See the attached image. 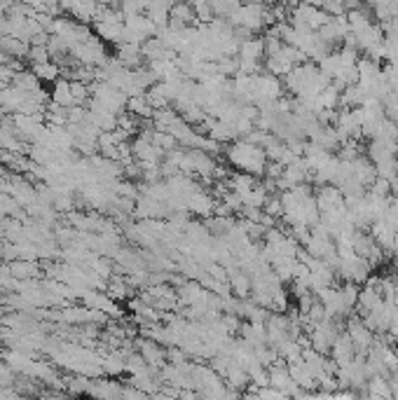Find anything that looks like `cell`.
<instances>
[{
	"instance_id": "6da1fadb",
	"label": "cell",
	"mask_w": 398,
	"mask_h": 400,
	"mask_svg": "<svg viewBox=\"0 0 398 400\" xmlns=\"http://www.w3.org/2000/svg\"><path fill=\"white\" fill-rule=\"evenodd\" d=\"M225 157H227V164L237 171H244V174H251V176H265L267 171V164H269V157L262 146L258 143H251L247 139H237L232 141L230 146L225 148Z\"/></svg>"
},
{
	"instance_id": "7a4b0ae2",
	"label": "cell",
	"mask_w": 398,
	"mask_h": 400,
	"mask_svg": "<svg viewBox=\"0 0 398 400\" xmlns=\"http://www.w3.org/2000/svg\"><path fill=\"white\" fill-rule=\"evenodd\" d=\"M330 84V78L321 71L319 66L304 61L298 64L293 68V71L284 78V87L289 89L295 99H312V96H319L321 91Z\"/></svg>"
},
{
	"instance_id": "3957f363",
	"label": "cell",
	"mask_w": 398,
	"mask_h": 400,
	"mask_svg": "<svg viewBox=\"0 0 398 400\" xmlns=\"http://www.w3.org/2000/svg\"><path fill=\"white\" fill-rule=\"evenodd\" d=\"M237 31H244L253 36V33H260L265 31L267 26H274V12H272V5H265V3H256V0H247V3H239V7L230 14V19Z\"/></svg>"
},
{
	"instance_id": "277c9868",
	"label": "cell",
	"mask_w": 398,
	"mask_h": 400,
	"mask_svg": "<svg viewBox=\"0 0 398 400\" xmlns=\"http://www.w3.org/2000/svg\"><path fill=\"white\" fill-rule=\"evenodd\" d=\"M335 274L344 279V281H352V284H366L368 276H370V260L361 258L359 253L354 251H337V260H335Z\"/></svg>"
},
{
	"instance_id": "5b68a950",
	"label": "cell",
	"mask_w": 398,
	"mask_h": 400,
	"mask_svg": "<svg viewBox=\"0 0 398 400\" xmlns=\"http://www.w3.org/2000/svg\"><path fill=\"white\" fill-rule=\"evenodd\" d=\"M284 91H286V87H284L282 78H277V75L267 73V71L253 73V99H251L253 106H258V108L272 106L274 101L284 96Z\"/></svg>"
},
{
	"instance_id": "8992f818",
	"label": "cell",
	"mask_w": 398,
	"mask_h": 400,
	"mask_svg": "<svg viewBox=\"0 0 398 400\" xmlns=\"http://www.w3.org/2000/svg\"><path fill=\"white\" fill-rule=\"evenodd\" d=\"M307 61V56H304L298 47H293V45H282V49H277L274 54H267L265 56V61H262V66H265V71L267 73H272L277 75V78H286L291 71L298 64H304Z\"/></svg>"
},
{
	"instance_id": "52a82bcc",
	"label": "cell",
	"mask_w": 398,
	"mask_h": 400,
	"mask_svg": "<svg viewBox=\"0 0 398 400\" xmlns=\"http://www.w3.org/2000/svg\"><path fill=\"white\" fill-rule=\"evenodd\" d=\"M328 19H330V14L324 7L309 5V3H298L295 7H291V14H289L291 26L302 29V31H319Z\"/></svg>"
},
{
	"instance_id": "ba28073f",
	"label": "cell",
	"mask_w": 398,
	"mask_h": 400,
	"mask_svg": "<svg viewBox=\"0 0 398 400\" xmlns=\"http://www.w3.org/2000/svg\"><path fill=\"white\" fill-rule=\"evenodd\" d=\"M237 61H239V73H258V68L265 61V42H262V38H244L239 42Z\"/></svg>"
},
{
	"instance_id": "9c48e42d",
	"label": "cell",
	"mask_w": 398,
	"mask_h": 400,
	"mask_svg": "<svg viewBox=\"0 0 398 400\" xmlns=\"http://www.w3.org/2000/svg\"><path fill=\"white\" fill-rule=\"evenodd\" d=\"M157 33V26L152 24V19L148 14H131L124 16V31H122V42H146L148 38H152ZM120 45V42H117Z\"/></svg>"
},
{
	"instance_id": "30bf717a",
	"label": "cell",
	"mask_w": 398,
	"mask_h": 400,
	"mask_svg": "<svg viewBox=\"0 0 398 400\" xmlns=\"http://www.w3.org/2000/svg\"><path fill=\"white\" fill-rule=\"evenodd\" d=\"M347 333H349L354 346H357V354H368V349L375 342V333L366 326V321L361 316H352L347 321Z\"/></svg>"
},
{
	"instance_id": "8fae6325",
	"label": "cell",
	"mask_w": 398,
	"mask_h": 400,
	"mask_svg": "<svg viewBox=\"0 0 398 400\" xmlns=\"http://www.w3.org/2000/svg\"><path fill=\"white\" fill-rule=\"evenodd\" d=\"M319 36L324 38L330 47L340 45L344 38L349 36V21H347V14H333L330 19L319 29Z\"/></svg>"
},
{
	"instance_id": "7c38bea8",
	"label": "cell",
	"mask_w": 398,
	"mask_h": 400,
	"mask_svg": "<svg viewBox=\"0 0 398 400\" xmlns=\"http://www.w3.org/2000/svg\"><path fill=\"white\" fill-rule=\"evenodd\" d=\"M185 211L192 216L199 218H211L216 214V199L204 190V187H194V192L188 197V204H185Z\"/></svg>"
},
{
	"instance_id": "4fadbf2b",
	"label": "cell",
	"mask_w": 398,
	"mask_h": 400,
	"mask_svg": "<svg viewBox=\"0 0 398 400\" xmlns=\"http://www.w3.org/2000/svg\"><path fill=\"white\" fill-rule=\"evenodd\" d=\"M330 359H333V363L337 365V368H342V365H349L352 361H354V356H357V346H354V342H352V337H349V333H340L335 337V342H333V346H330Z\"/></svg>"
},
{
	"instance_id": "5bb4252c",
	"label": "cell",
	"mask_w": 398,
	"mask_h": 400,
	"mask_svg": "<svg viewBox=\"0 0 398 400\" xmlns=\"http://www.w3.org/2000/svg\"><path fill=\"white\" fill-rule=\"evenodd\" d=\"M317 206H319V214L321 211H330V209H337V206H344V194L337 190L333 183H326L321 185L317 190Z\"/></svg>"
},
{
	"instance_id": "9a60e30c",
	"label": "cell",
	"mask_w": 398,
	"mask_h": 400,
	"mask_svg": "<svg viewBox=\"0 0 398 400\" xmlns=\"http://www.w3.org/2000/svg\"><path fill=\"white\" fill-rule=\"evenodd\" d=\"M169 24L176 29H188L194 24V10L190 5V0H179V3L171 5L169 10Z\"/></svg>"
},
{
	"instance_id": "2e32d148",
	"label": "cell",
	"mask_w": 398,
	"mask_h": 400,
	"mask_svg": "<svg viewBox=\"0 0 398 400\" xmlns=\"http://www.w3.org/2000/svg\"><path fill=\"white\" fill-rule=\"evenodd\" d=\"M117 47V61H120L122 66L126 68H139L143 66V54H141V45H136V42H120Z\"/></svg>"
},
{
	"instance_id": "e0dca14e",
	"label": "cell",
	"mask_w": 398,
	"mask_h": 400,
	"mask_svg": "<svg viewBox=\"0 0 398 400\" xmlns=\"http://www.w3.org/2000/svg\"><path fill=\"white\" fill-rule=\"evenodd\" d=\"M286 365H289L291 377H293V381H295V384H298L300 389L312 391V389H317V386H319L317 377L307 370V365L302 363V359H300V361H293V363H286Z\"/></svg>"
},
{
	"instance_id": "ac0fdd59",
	"label": "cell",
	"mask_w": 398,
	"mask_h": 400,
	"mask_svg": "<svg viewBox=\"0 0 398 400\" xmlns=\"http://www.w3.org/2000/svg\"><path fill=\"white\" fill-rule=\"evenodd\" d=\"M52 104H59V106H64V108L78 106V104H75L73 89H71V80L59 78L56 82H52Z\"/></svg>"
},
{
	"instance_id": "d6986e66",
	"label": "cell",
	"mask_w": 398,
	"mask_h": 400,
	"mask_svg": "<svg viewBox=\"0 0 398 400\" xmlns=\"http://www.w3.org/2000/svg\"><path fill=\"white\" fill-rule=\"evenodd\" d=\"M366 394L372 396V398H389L394 396L392 394V384H389V377L384 374H372L366 381Z\"/></svg>"
},
{
	"instance_id": "ffe728a7",
	"label": "cell",
	"mask_w": 398,
	"mask_h": 400,
	"mask_svg": "<svg viewBox=\"0 0 398 400\" xmlns=\"http://www.w3.org/2000/svg\"><path fill=\"white\" fill-rule=\"evenodd\" d=\"M31 71L38 75L40 82H56L61 78V66H59V61H54V59H49L45 64H33Z\"/></svg>"
},
{
	"instance_id": "44dd1931",
	"label": "cell",
	"mask_w": 398,
	"mask_h": 400,
	"mask_svg": "<svg viewBox=\"0 0 398 400\" xmlns=\"http://www.w3.org/2000/svg\"><path fill=\"white\" fill-rule=\"evenodd\" d=\"M192 10H194V24H211L216 16L214 10V0H190Z\"/></svg>"
},
{
	"instance_id": "7402d4cb",
	"label": "cell",
	"mask_w": 398,
	"mask_h": 400,
	"mask_svg": "<svg viewBox=\"0 0 398 400\" xmlns=\"http://www.w3.org/2000/svg\"><path fill=\"white\" fill-rule=\"evenodd\" d=\"M148 3L150 0H117V7H120V12L124 16H131V14H146Z\"/></svg>"
},
{
	"instance_id": "603a6c76",
	"label": "cell",
	"mask_w": 398,
	"mask_h": 400,
	"mask_svg": "<svg viewBox=\"0 0 398 400\" xmlns=\"http://www.w3.org/2000/svg\"><path fill=\"white\" fill-rule=\"evenodd\" d=\"M91 396H122V389L115 384L113 379H101V381H94V386L89 389Z\"/></svg>"
},
{
	"instance_id": "cb8c5ba5",
	"label": "cell",
	"mask_w": 398,
	"mask_h": 400,
	"mask_svg": "<svg viewBox=\"0 0 398 400\" xmlns=\"http://www.w3.org/2000/svg\"><path fill=\"white\" fill-rule=\"evenodd\" d=\"M242 0H214V10L218 19H230V14L239 7Z\"/></svg>"
},
{
	"instance_id": "d4e9b609",
	"label": "cell",
	"mask_w": 398,
	"mask_h": 400,
	"mask_svg": "<svg viewBox=\"0 0 398 400\" xmlns=\"http://www.w3.org/2000/svg\"><path fill=\"white\" fill-rule=\"evenodd\" d=\"M389 384H392V394L398 398V370H394L392 374H389Z\"/></svg>"
},
{
	"instance_id": "484cf974",
	"label": "cell",
	"mask_w": 398,
	"mask_h": 400,
	"mask_svg": "<svg viewBox=\"0 0 398 400\" xmlns=\"http://www.w3.org/2000/svg\"><path fill=\"white\" fill-rule=\"evenodd\" d=\"M300 3H309V5H324V0H300Z\"/></svg>"
}]
</instances>
